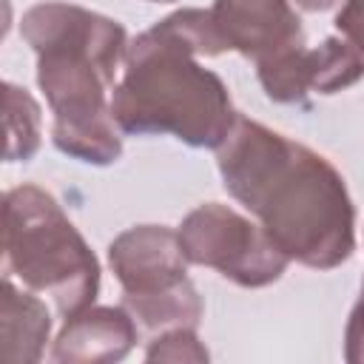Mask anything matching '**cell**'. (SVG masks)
I'll list each match as a JSON object with an SVG mask.
<instances>
[{
  "label": "cell",
  "mask_w": 364,
  "mask_h": 364,
  "mask_svg": "<svg viewBox=\"0 0 364 364\" xmlns=\"http://www.w3.org/2000/svg\"><path fill=\"white\" fill-rule=\"evenodd\" d=\"M225 191L250 210L273 245L313 270H333L355 253V208L341 171L304 142L236 117L216 148Z\"/></svg>",
  "instance_id": "1"
},
{
  "label": "cell",
  "mask_w": 364,
  "mask_h": 364,
  "mask_svg": "<svg viewBox=\"0 0 364 364\" xmlns=\"http://www.w3.org/2000/svg\"><path fill=\"white\" fill-rule=\"evenodd\" d=\"M228 51L210 9H179L145 28L125 51L111 91V114L122 134H171L191 148H222L239 111L225 80L196 57Z\"/></svg>",
  "instance_id": "2"
},
{
  "label": "cell",
  "mask_w": 364,
  "mask_h": 364,
  "mask_svg": "<svg viewBox=\"0 0 364 364\" xmlns=\"http://www.w3.org/2000/svg\"><path fill=\"white\" fill-rule=\"evenodd\" d=\"M20 34L37 54V85L54 114L57 151L85 165H114L122 131L111 114V91L128 51L125 26L77 3L46 0L23 14Z\"/></svg>",
  "instance_id": "3"
},
{
  "label": "cell",
  "mask_w": 364,
  "mask_h": 364,
  "mask_svg": "<svg viewBox=\"0 0 364 364\" xmlns=\"http://www.w3.org/2000/svg\"><path fill=\"white\" fill-rule=\"evenodd\" d=\"M3 273L48 293L60 318L91 307L102 276L82 233L40 185H17L3 196Z\"/></svg>",
  "instance_id": "4"
},
{
  "label": "cell",
  "mask_w": 364,
  "mask_h": 364,
  "mask_svg": "<svg viewBox=\"0 0 364 364\" xmlns=\"http://www.w3.org/2000/svg\"><path fill=\"white\" fill-rule=\"evenodd\" d=\"M176 236L188 264L213 267L239 287H267L290 264L262 225L219 202L193 208L179 222Z\"/></svg>",
  "instance_id": "5"
},
{
  "label": "cell",
  "mask_w": 364,
  "mask_h": 364,
  "mask_svg": "<svg viewBox=\"0 0 364 364\" xmlns=\"http://www.w3.org/2000/svg\"><path fill=\"white\" fill-rule=\"evenodd\" d=\"M259 82L273 102H304L307 94H336L364 77V57L341 37H324L318 46H293L256 63Z\"/></svg>",
  "instance_id": "6"
},
{
  "label": "cell",
  "mask_w": 364,
  "mask_h": 364,
  "mask_svg": "<svg viewBox=\"0 0 364 364\" xmlns=\"http://www.w3.org/2000/svg\"><path fill=\"white\" fill-rule=\"evenodd\" d=\"M108 264L122 296L142 299L188 282V259L176 230L165 225H134L108 245Z\"/></svg>",
  "instance_id": "7"
},
{
  "label": "cell",
  "mask_w": 364,
  "mask_h": 364,
  "mask_svg": "<svg viewBox=\"0 0 364 364\" xmlns=\"http://www.w3.org/2000/svg\"><path fill=\"white\" fill-rule=\"evenodd\" d=\"M210 17L228 46L262 63L304 43L301 20L290 0H213Z\"/></svg>",
  "instance_id": "8"
},
{
  "label": "cell",
  "mask_w": 364,
  "mask_h": 364,
  "mask_svg": "<svg viewBox=\"0 0 364 364\" xmlns=\"http://www.w3.org/2000/svg\"><path fill=\"white\" fill-rule=\"evenodd\" d=\"M136 318L122 304L85 307L65 318L54 338L51 361L57 364H111L122 361L136 344Z\"/></svg>",
  "instance_id": "9"
},
{
  "label": "cell",
  "mask_w": 364,
  "mask_h": 364,
  "mask_svg": "<svg viewBox=\"0 0 364 364\" xmlns=\"http://www.w3.org/2000/svg\"><path fill=\"white\" fill-rule=\"evenodd\" d=\"M51 336L48 307L28 290H20L3 273L0 290V341L9 364H37Z\"/></svg>",
  "instance_id": "10"
},
{
  "label": "cell",
  "mask_w": 364,
  "mask_h": 364,
  "mask_svg": "<svg viewBox=\"0 0 364 364\" xmlns=\"http://www.w3.org/2000/svg\"><path fill=\"white\" fill-rule=\"evenodd\" d=\"M122 307L136 318L139 327L145 330H168V327H199L202 321V299L193 282H182L173 290L156 293V296H142L131 299L122 296Z\"/></svg>",
  "instance_id": "11"
},
{
  "label": "cell",
  "mask_w": 364,
  "mask_h": 364,
  "mask_svg": "<svg viewBox=\"0 0 364 364\" xmlns=\"http://www.w3.org/2000/svg\"><path fill=\"white\" fill-rule=\"evenodd\" d=\"M3 100H6V162H26L37 154L40 148V105L37 100L14 85H3Z\"/></svg>",
  "instance_id": "12"
},
{
  "label": "cell",
  "mask_w": 364,
  "mask_h": 364,
  "mask_svg": "<svg viewBox=\"0 0 364 364\" xmlns=\"http://www.w3.org/2000/svg\"><path fill=\"white\" fill-rule=\"evenodd\" d=\"M210 358L208 347L199 341L196 327H168L159 330V336H154L145 347V361H193V364H205Z\"/></svg>",
  "instance_id": "13"
},
{
  "label": "cell",
  "mask_w": 364,
  "mask_h": 364,
  "mask_svg": "<svg viewBox=\"0 0 364 364\" xmlns=\"http://www.w3.org/2000/svg\"><path fill=\"white\" fill-rule=\"evenodd\" d=\"M344 358L350 364H364V282H361V296L353 304L344 327Z\"/></svg>",
  "instance_id": "14"
},
{
  "label": "cell",
  "mask_w": 364,
  "mask_h": 364,
  "mask_svg": "<svg viewBox=\"0 0 364 364\" xmlns=\"http://www.w3.org/2000/svg\"><path fill=\"white\" fill-rule=\"evenodd\" d=\"M336 28L364 57V0H344V6L336 14Z\"/></svg>",
  "instance_id": "15"
},
{
  "label": "cell",
  "mask_w": 364,
  "mask_h": 364,
  "mask_svg": "<svg viewBox=\"0 0 364 364\" xmlns=\"http://www.w3.org/2000/svg\"><path fill=\"white\" fill-rule=\"evenodd\" d=\"M338 0H296V6L299 9H304V11H327V9H333Z\"/></svg>",
  "instance_id": "16"
},
{
  "label": "cell",
  "mask_w": 364,
  "mask_h": 364,
  "mask_svg": "<svg viewBox=\"0 0 364 364\" xmlns=\"http://www.w3.org/2000/svg\"><path fill=\"white\" fill-rule=\"evenodd\" d=\"M148 3H173V0H148Z\"/></svg>",
  "instance_id": "17"
}]
</instances>
